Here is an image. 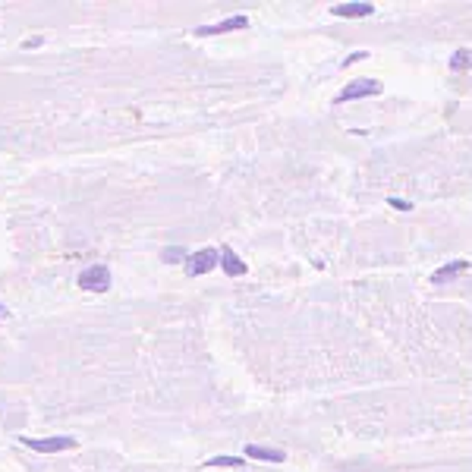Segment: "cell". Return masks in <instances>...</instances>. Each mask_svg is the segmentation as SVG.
Here are the masks:
<instances>
[{"label": "cell", "mask_w": 472, "mask_h": 472, "mask_svg": "<svg viewBox=\"0 0 472 472\" xmlns=\"http://www.w3.org/2000/svg\"><path fill=\"white\" fill-rule=\"evenodd\" d=\"M76 283H79V290H85V293H107V290H111V268L89 265L85 271H79Z\"/></svg>", "instance_id": "1"}, {"label": "cell", "mask_w": 472, "mask_h": 472, "mask_svg": "<svg viewBox=\"0 0 472 472\" xmlns=\"http://www.w3.org/2000/svg\"><path fill=\"white\" fill-rule=\"evenodd\" d=\"M19 444L38 450V453H60V450H76L79 441L69 435H54V438H29V435H19Z\"/></svg>", "instance_id": "2"}, {"label": "cell", "mask_w": 472, "mask_h": 472, "mask_svg": "<svg viewBox=\"0 0 472 472\" xmlns=\"http://www.w3.org/2000/svg\"><path fill=\"white\" fill-rule=\"evenodd\" d=\"M221 265V252L217 249H199V252H192L189 259H186V274L189 277H199V274H208V271H214V268Z\"/></svg>", "instance_id": "3"}, {"label": "cell", "mask_w": 472, "mask_h": 472, "mask_svg": "<svg viewBox=\"0 0 472 472\" xmlns=\"http://www.w3.org/2000/svg\"><path fill=\"white\" fill-rule=\"evenodd\" d=\"M372 95H381V82L378 79H356V82H350L337 98H334V104L356 101V98H372Z\"/></svg>", "instance_id": "4"}, {"label": "cell", "mask_w": 472, "mask_h": 472, "mask_svg": "<svg viewBox=\"0 0 472 472\" xmlns=\"http://www.w3.org/2000/svg\"><path fill=\"white\" fill-rule=\"evenodd\" d=\"M239 29H249V16H246V13L227 16V19H221V23H214V25H199V29H195V35L208 38V35H224V32H239Z\"/></svg>", "instance_id": "5"}, {"label": "cell", "mask_w": 472, "mask_h": 472, "mask_svg": "<svg viewBox=\"0 0 472 472\" xmlns=\"http://www.w3.org/2000/svg\"><path fill=\"white\" fill-rule=\"evenodd\" d=\"M331 13L334 16H343V19H362V16L375 13V7H372V3H334Z\"/></svg>", "instance_id": "6"}, {"label": "cell", "mask_w": 472, "mask_h": 472, "mask_svg": "<svg viewBox=\"0 0 472 472\" xmlns=\"http://www.w3.org/2000/svg\"><path fill=\"white\" fill-rule=\"evenodd\" d=\"M469 271V261L466 259H457V261H450V265L438 268L435 274H431V283H444V281H453V277H460V274Z\"/></svg>", "instance_id": "7"}, {"label": "cell", "mask_w": 472, "mask_h": 472, "mask_svg": "<svg viewBox=\"0 0 472 472\" xmlns=\"http://www.w3.org/2000/svg\"><path fill=\"white\" fill-rule=\"evenodd\" d=\"M221 268L230 274V277H239V274H246V261L236 255L230 246H221Z\"/></svg>", "instance_id": "8"}, {"label": "cell", "mask_w": 472, "mask_h": 472, "mask_svg": "<svg viewBox=\"0 0 472 472\" xmlns=\"http://www.w3.org/2000/svg\"><path fill=\"white\" fill-rule=\"evenodd\" d=\"M246 457L265 460V463H283V460H287V453H283V450H277V447H259V444H249V447H246Z\"/></svg>", "instance_id": "9"}, {"label": "cell", "mask_w": 472, "mask_h": 472, "mask_svg": "<svg viewBox=\"0 0 472 472\" xmlns=\"http://www.w3.org/2000/svg\"><path fill=\"white\" fill-rule=\"evenodd\" d=\"M469 67H472V51H466V47L453 51V57H450V69L463 73V69H469Z\"/></svg>", "instance_id": "10"}, {"label": "cell", "mask_w": 472, "mask_h": 472, "mask_svg": "<svg viewBox=\"0 0 472 472\" xmlns=\"http://www.w3.org/2000/svg\"><path fill=\"white\" fill-rule=\"evenodd\" d=\"M205 466H246V460L243 457H214V460H208Z\"/></svg>", "instance_id": "11"}, {"label": "cell", "mask_w": 472, "mask_h": 472, "mask_svg": "<svg viewBox=\"0 0 472 472\" xmlns=\"http://www.w3.org/2000/svg\"><path fill=\"white\" fill-rule=\"evenodd\" d=\"M161 259H164V261H183V265H186V259H189V255H186L183 249H164V252H161Z\"/></svg>", "instance_id": "12"}, {"label": "cell", "mask_w": 472, "mask_h": 472, "mask_svg": "<svg viewBox=\"0 0 472 472\" xmlns=\"http://www.w3.org/2000/svg\"><path fill=\"white\" fill-rule=\"evenodd\" d=\"M387 205L397 208V211H413V202H406V199H387Z\"/></svg>", "instance_id": "13"}, {"label": "cell", "mask_w": 472, "mask_h": 472, "mask_svg": "<svg viewBox=\"0 0 472 472\" xmlns=\"http://www.w3.org/2000/svg\"><path fill=\"white\" fill-rule=\"evenodd\" d=\"M0 318H10V309L3 303H0Z\"/></svg>", "instance_id": "14"}]
</instances>
